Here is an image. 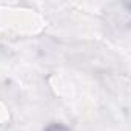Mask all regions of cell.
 <instances>
[{
    "instance_id": "cell-1",
    "label": "cell",
    "mask_w": 131,
    "mask_h": 131,
    "mask_svg": "<svg viewBox=\"0 0 131 131\" xmlns=\"http://www.w3.org/2000/svg\"><path fill=\"white\" fill-rule=\"evenodd\" d=\"M45 131H70V128L62 123H51L49 126L45 128Z\"/></svg>"
}]
</instances>
